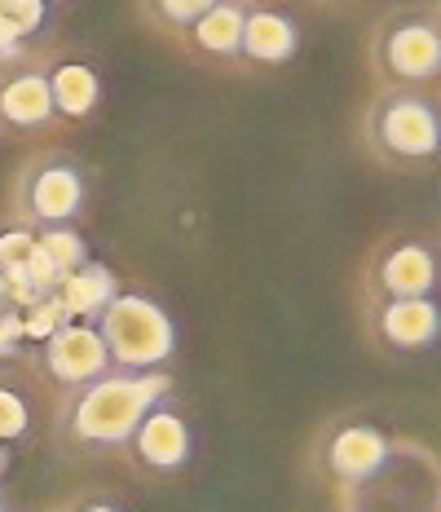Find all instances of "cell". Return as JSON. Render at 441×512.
I'll return each mask as SVG.
<instances>
[{
  "mask_svg": "<svg viewBox=\"0 0 441 512\" xmlns=\"http://www.w3.org/2000/svg\"><path fill=\"white\" fill-rule=\"evenodd\" d=\"M375 296H433L437 292V252L419 239L393 243L371 265Z\"/></svg>",
  "mask_w": 441,
  "mask_h": 512,
  "instance_id": "cell-10",
  "label": "cell"
},
{
  "mask_svg": "<svg viewBox=\"0 0 441 512\" xmlns=\"http://www.w3.org/2000/svg\"><path fill=\"white\" fill-rule=\"evenodd\" d=\"M115 371H159L177 354V327L142 292H115L106 309L93 318Z\"/></svg>",
  "mask_w": 441,
  "mask_h": 512,
  "instance_id": "cell-2",
  "label": "cell"
},
{
  "mask_svg": "<svg viewBox=\"0 0 441 512\" xmlns=\"http://www.w3.org/2000/svg\"><path fill=\"white\" fill-rule=\"evenodd\" d=\"M9 305V287H5V279H0V309Z\"/></svg>",
  "mask_w": 441,
  "mask_h": 512,
  "instance_id": "cell-23",
  "label": "cell"
},
{
  "mask_svg": "<svg viewBox=\"0 0 441 512\" xmlns=\"http://www.w3.org/2000/svg\"><path fill=\"white\" fill-rule=\"evenodd\" d=\"M27 340V332H23V309L18 305H5L0 309V358H9L18 345Z\"/></svg>",
  "mask_w": 441,
  "mask_h": 512,
  "instance_id": "cell-21",
  "label": "cell"
},
{
  "mask_svg": "<svg viewBox=\"0 0 441 512\" xmlns=\"http://www.w3.org/2000/svg\"><path fill=\"white\" fill-rule=\"evenodd\" d=\"M389 460H393V442L375 424H340L327 442V473L349 486L380 477Z\"/></svg>",
  "mask_w": 441,
  "mask_h": 512,
  "instance_id": "cell-9",
  "label": "cell"
},
{
  "mask_svg": "<svg viewBox=\"0 0 441 512\" xmlns=\"http://www.w3.org/2000/svg\"><path fill=\"white\" fill-rule=\"evenodd\" d=\"M89 261V243L75 226H49L36 234V256L27 265V283L36 296H49L58 292V283L67 279L71 270Z\"/></svg>",
  "mask_w": 441,
  "mask_h": 512,
  "instance_id": "cell-12",
  "label": "cell"
},
{
  "mask_svg": "<svg viewBox=\"0 0 441 512\" xmlns=\"http://www.w3.org/2000/svg\"><path fill=\"white\" fill-rule=\"evenodd\" d=\"M168 393V376L159 371H106L102 380L71 389L62 407V433L80 451H115L128 446L137 420Z\"/></svg>",
  "mask_w": 441,
  "mask_h": 512,
  "instance_id": "cell-1",
  "label": "cell"
},
{
  "mask_svg": "<svg viewBox=\"0 0 441 512\" xmlns=\"http://www.w3.org/2000/svg\"><path fill=\"white\" fill-rule=\"evenodd\" d=\"M375 332L397 354H419L437 345L441 309L433 296H375Z\"/></svg>",
  "mask_w": 441,
  "mask_h": 512,
  "instance_id": "cell-8",
  "label": "cell"
},
{
  "mask_svg": "<svg viewBox=\"0 0 441 512\" xmlns=\"http://www.w3.org/2000/svg\"><path fill=\"white\" fill-rule=\"evenodd\" d=\"M367 133L375 151L402 159V164H424L441 151V120L437 102L419 89H389L367 115Z\"/></svg>",
  "mask_w": 441,
  "mask_h": 512,
  "instance_id": "cell-4",
  "label": "cell"
},
{
  "mask_svg": "<svg viewBox=\"0 0 441 512\" xmlns=\"http://www.w3.org/2000/svg\"><path fill=\"white\" fill-rule=\"evenodd\" d=\"M27 424H31V415H27L23 393L0 389V442H14V437H23Z\"/></svg>",
  "mask_w": 441,
  "mask_h": 512,
  "instance_id": "cell-20",
  "label": "cell"
},
{
  "mask_svg": "<svg viewBox=\"0 0 441 512\" xmlns=\"http://www.w3.org/2000/svg\"><path fill=\"white\" fill-rule=\"evenodd\" d=\"M62 323H71V318L62 314V305H58V296H53V292L40 296L36 305L23 309V332H27V340H49Z\"/></svg>",
  "mask_w": 441,
  "mask_h": 512,
  "instance_id": "cell-19",
  "label": "cell"
},
{
  "mask_svg": "<svg viewBox=\"0 0 441 512\" xmlns=\"http://www.w3.org/2000/svg\"><path fill=\"white\" fill-rule=\"evenodd\" d=\"M45 18H49L45 0H0V27L18 40L36 36V31L45 27Z\"/></svg>",
  "mask_w": 441,
  "mask_h": 512,
  "instance_id": "cell-17",
  "label": "cell"
},
{
  "mask_svg": "<svg viewBox=\"0 0 441 512\" xmlns=\"http://www.w3.org/2000/svg\"><path fill=\"white\" fill-rule=\"evenodd\" d=\"M49 98L58 115H71V120H84V115L98 106L102 84L93 76V67L84 62H62L58 71H49Z\"/></svg>",
  "mask_w": 441,
  "mask_h": 512,
  "instance_id": "cell-15",
  "label": "cell"
},
{
  "mask_svg": "<svg viewBox=\"0 0 441 512\" xmlns=\"http://www.w3.org/2000/svg\"><path fill=\"white\" fill-rule=\"evenodd\" d=\"M115 292H120L115 274L106 270V265H98V261H84L80 270H71L67 279L58 283V292H53V296H58L62 314H67L71 323H93Z\"/></svg>",
  "mask_w": 441,
  "mask_h": 512,
  "instance_id": "cell-14",
  "label": "cell"
},
{
  "mask_svg": "<svg viewBox=\"0 0 441 512\" xmlns=\"http://www.w3.org/2000/svg\"><path fill=\"white\" fill-rule=\"evenodd\" d=\"M0 473H5V464H0Z\"/></svg>",
  "mask_w": 441,
  "mask_h": 512,
  "instance_id": "cell-28",
  "label": "cell"
},
{
  "mask_svg": "<svg viewBox=\"0 0 441 512\" xmlns=\"http://www.w3.org/2000/svg\"><path fill=\"white\" fill-rule=\"evenodd\" d=\"M128 446L137 451V460L155 473H177V468L190 464V451H195V437H190L186 415L172 407L168 398H159L142 420H137Z\"/></svg>",
  "mask_w": 441,
  "mask_h": 512,
  "instance_id": "cell-7",
  "label": "cell"
},
{
  "mask_svg": "<svg viewBox=\"0 0 441 512\" xmlns=\"http://www.w3.org/2000/svg\"><path fill=\"white\" fill-rule=\"evenodd\" d=\"M230 5H247V9H252V5H256V0H230Z\"/></svg>",
  "mask_w": 441,
  "mask_h": 512,
  "instance_id": "cell-24",
  "label": "cell"
},
{
  "mask_svg": "<svg viewBox=\"0 0 441 512\" xmlns=\"http://www.w3.org/2000/svg\"><path fill=\"white\" fill-rule=\"evenodd\" d=\"M18 217L31 230H49V226H75L84 204H89V168L67 151H45L36 155L18 177L14 190Z\"/></svg>",
  "mask_w": 441,
  "mask_h": 512,
  "instance_id": "cell-3",
  "label": "cell"
},
{
  "mask_svg": "<svg viewBox=\"0 0 441 512\" xmlns=\"http://www.w3.org/2000/svg\"><path fill=\"white\" fill-rule=\"evenodd\" d=\"M146 5H150V14H155L164 27H172V31H190L203 14H208L212 5H217V0H146Z\"/></svg>",
  "mask_w": 441,
  "mask_h": 512,
  "instance_id": "cell-18",
  "label": "cell"
},
{
  "mask_svg": "<svg viewBox=\"0 0 441 512\" xmlns=\"http://www.w3.org/2000/svg\"><path fill=\"white\" fill-rule=\"evenodd\" d=\"M0 512H9V508H5V499H0Z\"/></svg>",
  "mask_w": 441,
  "mask_h": 512,
  "instance_id": "cell-26",
  "label": "cell"
},
{
  "mask_svg": "<svg viewBox=\"0 0 441 512\" xmlns=\"http://www.w3.org/2000/svg\"><path fill=\"white\" fill-rule=\"evenodd\" d=\"M300 49V27L283 9H247L243 14V45L239 58L261 62V67H283Z\"/></svg>",
  "mask_w": 441,
  "mask_h": 512,
  "instance_id": "cell-13",
  "label": "cell"
},
{
  "mask_svg": "<svg viewBox=\"0 0 441 512\" xmlns=\"http://www.w3.org/2000/svg\"><path fill=\"white\" fill-rule=\"evenodd\" d=\"M49 120H58L49 98V71L23 67V71H5L0 76V124L14 133H36Z\"/></svg>",
  "mask_w": 441,
  "mask_h": 512,
  "instance_id": "cell-11",
  "label": "cell"
},
{
  "mask_svg": "<svg viewBox=\"0 0 441 512\" xmlns=\"http://www.w3.org/2000/svg\"><path fill=\"white\" fill-rule=\"evenodd\" d=\"M45 367L62 389H84V384L102 380L106 371H115L93 323H62L45 340Z\"/></svg>",
  "mask_w": 441,
  "mask_h": 512,
  "instance_id": "cell-6",
  "label": "cell"
},
{
  "mask_svg": "<svg viewBox=\"0 0 441 512\" xmlns=\"http://www.w3.org/2000/svg\"><path fill=\"white\" fill-rule=\"evenodd\" d=\"M243 14L247 5H230V0H217L208 14L190 27V40L203 49V53H217V58H239V45H243Z\"/></svg>",
  "mask_w": 441,
  "mask_h": 512,
  "instance_id": "cell-16",
  "label": "cell"
},
{
  "mask_svg": "<svg viewBox=\"0 0 441 512\" xmlns=\"http://www.w3.org/2000/svg\"><path fill=\"white\" fill-rule=\"evenodd\" d=\"M0 464H5V442H0Z\"/></svg>",
  "mask_w": 441,
  "mask_h": 512,
  "instance_id": "cell-25",
  "label": "cell"
},
{
  "mask_svg": "<svg viewBox=\"0 0 441 512\" xmlns=\"http://www.w3.org/2000/svg\"><path fill=\"white\" fill-rule=\"evenodd\" d=\"M45 5H58V0H45Z\"/></svg>",
  "mask_w": 441,
  "mask_h": 512,
  "instance_id": "cell-27",
  "label": "cell"
},
{
  "mask_svg": "<svg viewBox=\"0 0 441 512\" xmlns=\"http://www.w3.org/2000/svg\"><path fill=\"white\" fill-rule=\"evenodd\" d=\"M71 512H120V508L106 504V499H89V504H80V508H71Z\"/></svg>",
  "mask_w": 441,
  "mask_h": 512,
  "instance_id": "cell-22",
  "label": "cell"
},
{
  "mask_svg": "<svg viewBox=\"0 0 441 512\" xmlns=\"http://www.w3.org/2000/svg\"><path fill=\"white\" fill-rule=\"evenodd\" d=\"M375 67L402 89L441 71V23L433 9H397L375 31Z\"/></svg>",
  "mask_w": 441,
  "mask_h": 512,
  "instance_id": "cell-5",
  "label": "cell"
}]
</instances>
